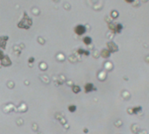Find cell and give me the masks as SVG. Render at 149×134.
I'll return each mask as SVG.
<instances>
[{
	"instance_id": "obj_1",
	"label": "cell",
	"mask_w": 149,
	"mask_h": 134,
	"mask_svg": "<svg viewBox=\"0 0 149 134\" xmlns=\"http://www.w3.org/2000/svg\"><path fill=\"white\" fill-rule=\"evenodd\" d=\"M69 110H70L69 111H72V112H73V111H75L74 110H76V106H70L69 107Z\"/></svg>"
}]
</instances>
